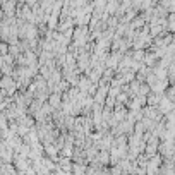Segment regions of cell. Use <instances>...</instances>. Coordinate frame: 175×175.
Listing matches in <instances>:
<instances>
[{
  "label": "cell",
  "mask_w": 175,
  "mask_h": 175,
  "mask_svg": "<svg viewBox=\"0 0 175 175\" xmlns=\"http://www.w3.org/2000/svg\"><path fill=\"white\" fill-rule=\"evenodd\" d=\"M173 110V103L167 98V100H160V112L161 113H170Z\"/></svg>",
  "instance_id": "6da1fadb"
},
{
  "label": "cell",
  "mask_w": 175,
  "mask_h": 175,
  "mask_svg": "<svg viewBox=\"0 0 175 175\" xmlns=\"http://www.w3.org/2000/svg\"><path fill=\"white\" fill-rule=\"evenodd\" d=\"M34 2H36V0H28V5H33Z\"/></svg>",
  "instance_id": "7a4b0ae2"
}]
</instances>
